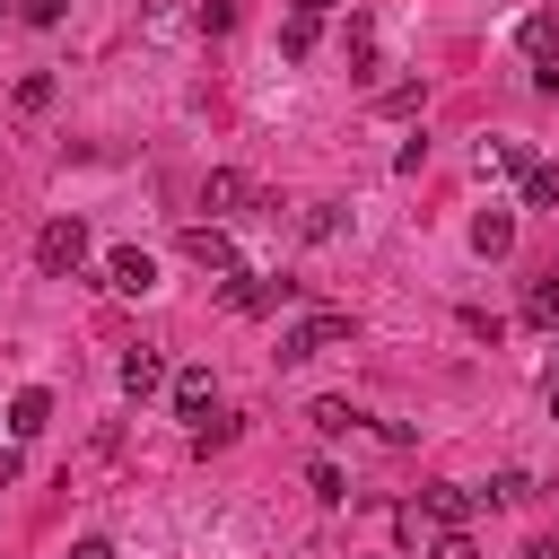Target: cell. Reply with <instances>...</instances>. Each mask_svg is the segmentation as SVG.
Wrapping results in <instances>:
<instances>
[{"label": "cell", "instance_id": "cell-26", "mask_svg": "<svg viewBox=\"0 0 559 559\" xmlns=\"http://www.w3.org/2000/svg\"><path fill=\"white\" fill-rule=\"evenodd\" d=\"M463 332H472V341H489V349H498V332H507V323H498V314H489V306H463Z\"/></svg>", "mask_w": 559, "mask_h": 559}, {"label": "cell", "instance_id": "cell-12", "mask_svg": "<svg viewBox=\"0 0 559 559\" xmlns=\"http://www.w3.org/2000/svg\"><path fill=\"white\" fill-rule=\"evenodd\" d=\"M44 419H52V393H44V384H26V393L9 402V437H44Z\"/></svg>", "mask_w": 559, "mask_h": 559}, {"label": "cell", "instance_id": "cell-7", "mask_svg": "<svg viewBox=\"0 0 559 559\" xmlns=\"http://www.w3.org/2000/svg\"><path fill=\"white\" fill-rule=\"evenodd\" d=\"M183 253H192L201 271H218V280H227V271H245V262H236V245H227V227H210V218H201V227H183Z\"/></svg>", "mask_w": 559, "mask_h": 559}, {"label": "cell", "instance_id": "cell-2", "mask_svg": "<svg viewBox=\"0 0 559 559\" xmlns=\"http://www.w3.org/2000/svg\"><path fill=\"white\" fill-rule=\"evenodd\" d=\"M79 262H87V218H70V210L44 218V227H35V271H44V280H70Z\"/></svg>", "mask_w": 559, "mask_h": 559}, {"label": "cell", "instance_id": "cell-4", "mask_svg": "<svg viewBox=\"0 0 559 559\" xmlns=\"http://www.w3.org/2000/svg\"><path fill=\"white\" fill-rule=\"evenodd\" d=\"M105 288H114V297H148V288H157V262H148L140 245H114V253H105Z\"/></svg>", "mask_w": 559, "mask_h": 559}, {"label": "cell", "instance_id": "cell-14", "mask_svg": "<svg viewBox=\"0 0 559 559\" xmlns=\"http://www.w3.org/2000/svg\"><path fill=\"white\" fill-rule=\"evenodd\" d=\"M306 419H314V428H323V437H349V428H358V419H367V411H349V402H341V393H323V402H314V411H306Z\"/></svg>", "mask_w": 559, "mask_h": 559}, {"label": "cell", "instance_id": "cell-5", "mask_svg": "<svg viewBox=\"0 0 559 559\" xmlns=\"http://www.w3.org/2000/svg\"><path fill=\"white\" fill-rule=\"evenodd\" d=\"M253 201V175H236V166H210L201 175V210H210V227L227 218V210H245Z\"/></svg>", "mask_w": 559, "mask_h": 559}, {"label": "cell", "instance_id": "cell-15", "mask_svg": "<svg viewBox=\"0 0 559 559\" xmlns=\"http://www.w3.org/2000/svg\"><path fill=\"white\" fill-rule=\"evenodd\" d=\"M524 323H559V271H542V280L524 288Z\"/></svg>", "mask_w": 559, "mask_h": 559}, {"label": "cell", "instance_id": "cell-24", "mask_svg": "<svg viewBox=\"0 0 559 559\" xmlns=\"http://www.w3.org/2000/svg\"><path fill=\"white\" fill-rule=\"evenodd\" d=\"M17 105H26V114H44V105H52V79H44V70H26V79H17Z\"/></svg>", "mask_w": 559, "mask_h": 559}, {"label": "cell", "instance_id": "cell-1", "mask_svg": "<svg viewBox=\"0 0 559 559\" xmlns=\"http://www.w3.org/2000/svg\"><path fill=\"white\" fill-rule=\"evenodd\" d=\"M358 341V323L341 314V306H314V314H297L288 332H280V367H306V358H323V349H349Z\"/></svg>", "mask_w": 559, "mask_h": 559}, {"label": "cell", "instance_id": "cell-11", "mask_svg": "<svg viewBox=\"0 0 559 559\" xmlns=\"http://www.w3.org/2000/svg\"><path fill=\"white\" fill-rule=\"evenodd\" d=\"M472 166H480V175H524V166H533V148H524V140H480V148H472Z\"/></svg>", "mask_w": 559, "mask_h": 559}, {"label": "cell", "instance_id": "cell-13", "mask_svg": "<svg viewBox=\"0 0 559 559\" xmlns=\"http://www.w3.org/2000/svg\"><path fill=\"white\" fill-rule=\"evenodd\" d=\"M515 44H524V61H559V17H550V9H533V17L515 26Z\"/></svg>", "mask_w": 559, "mask_h": 559}, {"label": "cell", "instance_id": "cell-21", "mask_svg": "<svg viewBox=\"0 0 559 559\" xmlns=\"http://www.w3.org/2000/svg\"><path fill=\"white\" fill-rule=\"evenodd\" d=\"M280 52L306 61V52H314V17H288V26H280Z\"/></svg>", "mask_w": 559, "mask_h": 559}, {"label": "cell", "instance_id": "cell-29", "mask_svg": "<svg viewBox=\"0 0 559 559\" xmlns=\"http://www.w3.org/2000/svg\"><path fill=\"white\" fill-rule=\"evenodd\" d=\"M323 9H341V0H288V17H323Z\"/></svg>", "mask_w": 559, "mask_h": 559}, {"label": "cell", "instance_id": "cell-22", "mask_svg": "<svg viewBox=\"0 0 559 559\" xmlns=\"http://www.w3.org/2000/svg\"><path fill=\"white\" fill-rule=\"evenodd\" d=\"M306 236L332 245V236H341V201H314V210H306Z\"/></svg>", "mask_w": 559, "mask_h": 559}, {"label": "cell", "instance_id": "cell-20", "mask_svg": "<svg viewBox=\"0 0 559 559\" xmlns=\"http://www.w3.org/2000/svg\"><path fill=\"white\" fill-rule=\"evenodd\" d=\"M306 489H314V498H323V507H341V498H349V480H341V472H332V463H306Z\"/></svg>", "mask_w": 559, "mask_h": 559}, {"label": "cell", "instance_id": "cell-19", "mask_svg": "<svg viewBox=\"0 0 559 559\" xmlns=\"http://www.w3.org/2000/svg\"><path fill=\"white\" fill-rule=\"evenodd\" d=\"M480 498H489V507H524V498H533V472H498Z\"/></svg>", "mask_w": 559, "mask_h": 559}, {"label": "cell", "instance_id": "cell-10", "mask_svg": "<svg viewBox=\"0 0 559 559\" xmlns=\"http://www.w3.org/2000/svg\"><path fill=\"white\" fill-rule=\"evenodd\" d=\"M472 507H480V489H454V480H445V489H428V498H419V515H428V524H437V533H454V524H463V515H472Z\"/></svg>", "mask_w": 559, "mask_h": 559}, {"label": "cell", "instance_id": "cell-27", "mask_svg": "<svg viewBox=\"0 0 559 559\" xmlns=\"http://www.w3.org/2000/svg\"><path fill=\"white\" fill-rule=\"evenodd\" d=\"M533 87H542V96H559V61H533Z\"/></svg>", "mask_w": 559, "mask_h": 559}, {"label": "cell", "instance_id": "cell-18", "mask_svg": "<svg viewBox=\"0 0 559 559\" xmlns=\"http://www.w3.org/2000/svg\"><path fill=\"white\" fill-rule=\"evenodd\" d=\"M349 70L376 79V26H367V17H349Z\"/></svg>", "mask_w": 559, "mask_h": 559}, {"label": "cell", "instance_id": "cell-17", "mask_svg": "<svg viewBox=\"0 0 559 559\" xmlns=\"http://www.w3.org/2000/svg\"><path fill=\"white\" fill-rule=\"evenodd\" d=\"M9 17H17V26H35V35H52V26L70 17V0H9Z\"/></svg>", "mask_w": 559, "mask_h": 559}, {"label": "cell", "instance_id": "cell-16", "mask_svg": "<svg viewBox=\"0 0 559 559\" xmlns=\"http://www.w3.org/2000/svg\"><path fill=\"white\" fill-rule=\"evenodd\" d=\"M524 210H559V166H524Z\"/></svg>", "mask_w": 559, "mask_h": 559}, {"label": "cell", "instance_id": "cell-31", "mask_svg": "<svg viewBox=\"0 0 559 559\" xmlns=\"http://www.w3.org/2000/svg\"><path fill=\"white\" fill-rule=\"evenodd\" d=\"M550 419H559V384H550Z\"/></svg>", "mask_w": 559, "mask_h": 559}, {"label": "cell", "instance_id": "cell-30", "mask_svg": "<svg viewBox=\"0 0 559 559\" xmlns=\"http://www.w3.org/2000/svg\"><path fill=\"white\" fill-rule=\"evenodd\" d=\"M70 559H114V542H79V550H70Z\"/></svg>", "mask_w": 559, "mask_h": 559}, {"label": "cell", "instance_id": "cell-8", "mask_svg": "<svg viewBox=\"0 0 559 559\" xmlns=\"http://www.w3.org/2000/svg\"><path fill=\"white\" fill-rule=\"evenodd\" d=\"M166 393H175V419H192V428H201V419H210V402H218L210 367H175V384H166Z\"/></svg>", "mask_w": 559, "mask_h": 559}, {"label": "cell", "instance_id": "cell-23", "mask_svg": "<svg viewBox=\"0 0 559 559\" xmlns=\"http://www.w3.org/2000/svg\"><path fill=\"white\" fill-rule=\"evenodd\" d=\"M428 559H480V542L454 524V533H437V542H428Z\"/></svg>", "mask_w": 559, "mask_h": 559}, {"label": "cell", "instance_id": "cell-6", "mask_svg": "<svg viewBox=\"0 0 559 559\" xmlns=\"http://www.w3.org/2000/svg\"><path fill=\"white\" fill-rule=\"evenodd\" d=\"M157 384H166V349H157V341H131V349H122V393L148 402Z\"/></svg>", "mask_w": 559, "mask_h": 559}, {"label": "cell", "instance_id": "cell-28", "mask_svg": "<svg viewBox=\"0 0 559 559\" xmlns=\"http://www.w3.org/2000/svg\"><path fill=\"white\" fill-rule=\"evenodd\" d=\"M524 559H559V533H533V542H524Z\"/></svg>", "mask_w": 559, "mask_h": 559}, {"label": "cell", "instance_id": "cell-9", "mask_svg": "<svg viewBox=\"0 0 559 559\" xmlns=\"http://www.w3.org/2000/svg\"><path fill=\"white\" fill-rule=\"evenodd\" d=\"M472 253H480V262H498V253H515V210H498V201H489V210L472 218Z\"/></svg>", "mask_w": 559, "mask_h": 559}, {"label": "cell", "instance_id": "cell-3", "mask_svg": "<svg viewBox=\"0 0 559 559\" xmlns=\"http://www.w3.org/2000/svg\"><path fill=\"white\" fill-rule=\"evenodd\" d=\"M288 288H297V280H271V271H227V288H218V297H227V314H271Z\"/></svg>", "mask_w": 559, "mask_h": 559}, {"label": "cell", "instance_id": "cell-25", "mask_svg": "<svg viewBox=\"0 0 559 559\" xmlns=\"http://www.w3.org/2000/svg\"><path fill=\"white\" fill-rule=\"evenodd\" d=\"M376 114H419V79H402V87H384V96H376Z\"/></svg>", "mask_w": 559, "mask_h": 559}]
</instances>
